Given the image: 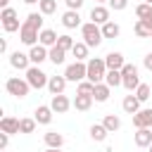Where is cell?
Returning a JSON list of instances; mask_svg holds the SVG:
<instances>
[{
    "label": "cell",
    "mask_w": 152,
    "mask_h": 152,
    "mask_svg": "<svg viewBox=\"0 0 152 152\" xmlns=\"http://www.w3.org/2000/svg\"><path fill=\"white\" fill-rule=\"evenodd\" d=\"M66 2V10H81L86 0H64Z\"/></svg>",
    "instance_id": "cell-40"
},
{
    "label": "cell",
    "mask_w": 152,
    "mask_h": 152,
    "mask_svg": "<svg viewBox=\"0 0 152 152\" xmlns=\"http://www.w3.org/2000/svg\"><path fill=\"white\" fill-rule=\"evenodd\" d=\"M66 76L62 74V76H50V81H48V90L52 93V95H62L64 93V88H66Z\"/></svg>",
    "instance_id": "cell-16"
},
{
    "label": "cell",
    "mask_w": 152,
    "mask_h": 152,
    "mask_svg": "<svg viewBox=\"0 0 152 152\" xmlns=\"http://www.w3.org/2000/svg\"><path fill=\"white\" fill-rule=\"evenodd\" d=\"M121 76H124V83H121V86H124L126 90H131V93H133V90L140 86V78H138V66H135V64H128V62H126V64L121 66Z\"/></svg>",
    "instance_id": "cell-7"
},
{
    "label": "cell",
    "mask_w": 152,
    "mask_h": 152,
    "mask_svg": "<svg viewBox=\"0 0 152 152\" xmlns=\"http://www.w3.org/2000/svg\"><path fill=\"white\" fill-rule=\"evenodd\" d=\"M7 145H10V133H0V150H7Z\"/></svg>",
    "instance_id": "cell-41"
},
{
    "label": "cell",
    "mask_w": 152,
    "mask_h": 152,
    "mask_svg": "<svg viewBox=\"0 0 152 152\" xmlns=\"http://www.w3.org/2000/svg\"><path fill=\"white\" fill-rule=\"evenodd\" d=\"M104 83H107L109 88H116V86H121V83H124L121 69H107V74H104Z\"/></svg>",
    "instance_id": "cell-22"
},
{
    "label": "cell",
    "mask_w": 152,
    "mask_h": 152,
    "mask_svg": "<svg viewBox=\"0 0 152 152\" xmlns=\"http://www.w3.org/2000/svg\"><path fill=\"white\" fill-rule=\"evenodd\" d=\"M57 38H59V36H57L52 28H43V31H40L38 43H40V45H45V48H52V45H57Z\"/></svg>",
    "instance_id": "cell-25"
},
{
    "label": "cell",
    "mask_w": 152,
    "mask_h": 152,
    "mask_svg": "<svg viewBox=\"0 0 152 152\" xmlns=\"http://www.w3.org/2000/svg\"><path fill=\"white\" fill-rule=\"evenodd\" d=\"M135 97H138L140 102H147V100L152 97V88H150L147 83H140V86L135 88Z\"/></svg>",
    "instance_id": "cell-34"
},
{
    "label": "cell",
    "mask_w": 152,
    "mask_h": 152,
    "mask_svg": "<svg viewBox=\"0 0 152 152\" xmlns=\"http://www.w3.org/2000/svg\"><path fill=\"white\" fill-rule=\"evenodd\" d=\"M133 31H135L138 38H150V36H152V31H150V28L145 26V21H140V19L133 24Z\"/></svg>",
    "instance_id": "cell-35"
},
{
    "label": "cell",
    "mask_w": 152,
    "mask_h": 152,
    "mask_svg": "<svg viewBox=\"0 0 152 152\" xmlns=\"http://www.w3.org/2000/svg\"><path fill=\"white\" fill-rule=\"evenodd\" d=\"M0 52H7V38L0 40Z\"/></svg>",
    "instance_id": "cell-43"
},
{
    "label": "cell",
    "mask_w": 152,
    "mask_h": 152,
    "mask_svg": "<svg viewBox=\"0 0 152 152\" xmlns=\"http://www.w3.org/2000/svg\"><path fill=\"white\" fill-rule=\"evenodd\" d=\"M38 38H40V31H36V28L21 24V28H19V40H21L24 45L33 48V45H38Z\"/></svg>",
    "instance_id": "cell-8"
},
{
    "label": "cell",
    "mask_w": 152,
    "mask_h": 152,
    "mask_svg": "<svg viewBox=\"0 0 152 152\" xmlns=\"http://www.w3.org/2000/svg\"><path fill=\"white\" fill-rule=\"evenodd\" d=\"M0 19H2V28H5L7 33H14V31L21 28V24H19V14H17L14 7H2Z\"/></svg>",
    "instance_id": "cell-6"
},
{
    "label": "cell",
    "mask_w": 152,
    "mask_h": 152,
    "mask_svg": "<svg viewBox=\"0 0 152 152\" xmlns=\"http://www.w3.org/2000/svg\"><path fill=\"white\" fill-rule=\"evenodd\" d=\"M0 5L2 7H10V0H0Z\"/></svg>",
    "instance_id": "cell-46"
},
{
    "label": "cell",
    "mask_w": 152,
    "mask_h": 152,
    "mask_svg": "<svg viewBox=\"0 0 152 152\" xmlns=\"http://www.w3.org/2000/svg\"><path fill=\"white\" fill-rule=\"evenodd\" d=\"M57 45H59L62 50H66V52H71V48L76 45V40H74V38L69 36V33H64V36H59V38H57Z\"/></svg>",
    "instance_id": "cell-36"
},
{
    "label": "cell",
    "mask_w": 152,
    "mask_h": 152,
    "mask_svg": "<svg viewBox=\"0 0 152 152\" xmlns=\"http://www.w3.org/2000/svg\"><path fill=\"white\" fill-rule=\"evenodd\" d=\"M86 64H88V81H93V83H102V81H104V74H107L104 57H90Z\"/></svg>",
    "instance_id": "cell-3"
},
{
    "label": "cell",
    "mask_w": 152,
    "mask_h": 152,
    "mask_svg": "<svg viewBox=\"0 0 152 152\" xmlns=\"http://www.w3.org/2000/svg\"><path fill=\"white\" fill-rule=\"evenodd\" d=\"M28 59H31V64H43L45 59H50V48H45V45H33L31 50H28Z\"/></svg>",
    "instance_id": "cell-10"
},
{
    "label": "cell",
    "mask_w": 152,
    "mask_h": 152,
    "mask_svg": "<svg viewBox=\"0 0 152 152\" xmlns=\"http://www.w3.org/2000/svg\"><path fill=\"white\" fill-rule=\"evenodd\" d=\"M0 131H5V133H10V135L19 133V119H14V116H2V119H0Z\"/></svg>",
    "instance_id": "cell-21"
},
{
    "label": "cell",
    "mask_w": 152,
    "mask_h": 152,
    "mask_svg": "<svg viewBox=\"0 0 152 152\" xmlns=\"http://www.w3.org/2000/svg\"><path fill=\"white\" fill-rule=\"evenodd\" d=\"M119 33H121V26L116 24V21H107V24H102V36L104 38H119Z\"/></svg>",
    "instance_id": "cell-28"
},
{
    "label": "cell",
    "mask_w": 152,
    "mask_h": 152,
    "mask_svg": "<svg viewBox=\"0 0 152 152\" xmlns=\"http://www.w3.org/2000/svg\"><path fill=\"white\" fill-rule=\"evenodd\" d=\"M142 64H145V69H147V71H152V52H147V55L142 57Z\"/></svg>",
    "instance_id": "cell-42"
},
{
    "label": "cell",
    "mask_w": 152,
    "mask_h": 152,
    "mask_svg": "<svg viewBox=\"0 0 152 152\" xmlns=\"http://www.w3.org/2000/svg\"><path fill=\"white\" fill-rule=\"evenodd\" d=\"M52 114H55V112H52L50 104H38L36 112H33V119H36L40 126H50V124H52Z\"/></svg>",
    "instance_id": "cell-11"
},
{
    "label": "cell",
    "mask_w": 152,
    "mask_h": 152,
    "mask_svg": "<svg viewBox=\"0 0 152 152\" xmlns=\"http://www.w3.org/2000/svg\"><path fill=\"white\" fill-rule=\"evenodd\" d=\"M109 95H112V88L102 81V83H95V93H93V97H95V102H107L109 100Z\"/></svg>",
    "instance_id": "cell-23"
},
{
    "label": "cell",
    "mask_w": 152,
    "mask_h": 152,
    "mask_svg": "<svg viewBox=\"0 0 152 152\" xmlns=\"http://www.w3.org/2000/svg\"><path fill=\"white\" fill-rule=\"evenodd\" d=\"M24 74H26L24 78L31 83V88H36V90H40V88H48V81H50V76H48V74H45V71H43L38 64H31V66H28Z\"/></svg>",
    "instance_id": "cell-4"
},
{
    "label": "cell",
    "mask_w": 152,
    "mask_h": 152,
    "mask_svg": "<svg viewBox=\"0 0 152 152\" xmlns=\"http://www.w3.org/2000/svg\"><path fill=\"white\" fill-rule=\"evenodd\" d=\"M50 107H52V112L55 114H66L71 107H74V102L62 93V95H52V100H50Z\"/></svg>",
    "instance_id": "cell-9"
},
{
    "label": "cell",
    "mask_w": 152,
    "mask_h": 152,
    "mask_svg": "<svg viewBox=\"0 0 152 152\" xmlns=\"http://www.w3.org/2000/svg\"><path fill=\"white\" fill-rule=\"evenodd\" d=\"M38 12L45 14V17H48V14H55V12H57V0H40V2H38Z\"/></svg>",
    "instance_id": "cell-33"
},
{
    "label": "cell",
    "mask_w": 152,
    "mask_h": 152,
    "mask_svg": "<svg viewBox=\"0 0 152 152\" xmlns=\"http://www.w3.org/2000/svg\"><path fill=\"white\" fill-rule=\"evenodd\" d=\"M76 93H83V95H93V93H95V83H93V81H88V78H83V81L78 83Z\"/></svg>",
    "instance_id": "cell-37"
},
{
    "label": "cell",
    "mask_w": 152,
    "mask_h": 152,
    "mask_svg": "<svg viewBox=\"0 0 152 152\" xmlns=\"http://www.w3.org/2000/svg\"><path fill=\"white\" fill-rule=\"evenodd\" d=\"M93 100H95L93 95H83V93H76V97H74L71 102H74V109H76V112H88V109L93 107Z\"/></svg>",
    "instance_id": "cell-17"
},
{
    "label": "cell",
    "mask_w": 152,
    "mask_h": 152,
    "mask_svg": "<svg viewBox=\"0 0 152 152\" xmlns=\"http://www.w3.org/2000/svg\"><path fill=\"white\" fill-rule=\"evenodd\" d=\"M88 50H90V48L81 40V43H76V45L71 48V55H74L78 62H88V59H90V57H88Z\"/></svg>",
    "instance_id": "cell-29"
},
{
    "label": "cell",
    "mask_w": 152,
    "mask_h": 152,
    "mask_svg": "<svg viewBox=\"0 0 152 152\" xmlns=\"http://www.w3.org/2000/svg\"><path fill=\"white\" fill-rule=\"evenodd\" d=\"M107 5H109V10L121 12V10H126V7H128V0H109Z\"/></svg>",
    "instance_id": "cell-39"
},
{
    "label": "cell",
    "mask_w": 152,
    "mask_h": 152,
    "mask_svg": "<svg viewBox=\"0 0 152 152\" xmlns=\"http://www.w3.org/2000/svg\"><path fill=\"white\" fill-rule=\"evenodd\" d=\"M104 64H107V69H121L124 64H126V59H124V55L121 52H107L104 55Z\"/></svg>",
    "instance_id": "cell-20"
},
{
    "label": "cell",
    "mask_w": 152,
    "mask_h": 152,
    "mask_svg": "<svg viewBox=\"0 0 152 152\" xmlns=\"http://www.w3.org/2000/svg\"><path fill=\"white\" fill-rule=\"evenodd\" d=\"M133 140L138 147H150L152 145V128H138L133 133Z\"/></svg>",
    "instance_id": "cell-19"
},
{
    "label": "cell",
    "mask_w": 152,
    "mask_h": 152,
    "mask_svg": "<svg viewBox=\"0 0 152 152\" xmlns=\"http://www.w3.org/2000/svg\"><path fill=\"white\" fill-rule=\"evenodd\" d=\"M62 26H64V28L83 26V24H81V14H78V10H66V12L62 14Z\"/></svg>",
    "instance_id": "cell-15"
},
{
    "label": "cell",
    "mask_w": 152,
    "mask_h": 152,
    "mask_svg": "<svg viewBox=\"0 0 152 152\" xmlns=\"http://www.w3.org/2000/svg\"><path fill=\"white\" fill-rule=\"evenodd\" d=\"M36 126H38V121H36L33 116H24V119H19V133H33Z\"/></svg>",
    "instance_id": "cell-31"
},
{
    "label": "cell",
    "mask_w": 152,
    "mask_h": 152,
    "mask_svg": "<svg viewBox=\"0 0 152 152\" xmlns=\"http://www.w3.org/2000/svg\"><path fill=\"white\" fill-rule=\"evenodd\" d=\"M90 21H95V24H107L109 21V7H104V5H95L93 10H90Z\"/></svg>",
    "instance_id": "cell-14"
},
{
    "label": "cell",
    "mask_w": 152,
    "mask_h": 152,
    "mask_svg": "<svg viewBox=\"0 0 152 152\" xmlns=\"http://www.w3.org/2000/svg\"><path fill=\"white\" fill-rule=\"evenodd\" d=\"M81 38H83V43H86L88 48H100V43L104 40L102 26L95 24V21H86V24L81 26Z\"/></svg>",
    "instance_id": "cell-1"
},
{
    "label": "cell",
    "mask_w": 152,
    "mask_h": 152,
    "mask_svg": "<svg viewBox=\"0 0 152 152\" xmlns=\"http://www.w3.org/2000/svg\"><path fill=\"white\" fill-rule=\"evenodd\" d=\"M150 152H152V145H150Z\"/></svg>",
    "instance_id": "cell-49"
},
{
    "label": "cell",
    "mask_w": 152,
    "mask_h": 152,
    "mask_svg": "<svg viewBox=\"0 0 152 152\" xmlns=\"http://www.w3.org/2000/svg\"><path fill=\"white\" fill-rule=\"evenodd\" d=\"M24 5H36V2H40V0H21Z\"/></svg>",
    "instance_id": "cell-44"
},
{
    "label": "cell",
    "mask_w": 152,
    "mask_h": 152,
    "mask_svg": "<svg viewBox=\"0 0 152 152\" xmlns=\"http://www.w3.org/2000/svg\"><path fill=\"white\" fill-rule=\"evenodd\" d=\"M133 126L135 128H152V109L145 107L138 114H133Z\"/></svg>",
    "instance_id": "cell-13"
},
{
    "label": "cell",
    "mask_w": 152,
    "mask_h": 152,
    "mask_svg": "<svg viewBox=\"0 0 152 152\" xmlns=\"http://www.w3.org/2000/svg\"><path fill=\"white\" fill-rule=\"evenodd\" d=\"M43 17H45V14H40V12H31V14L24 19V24L31 26V28H36V31H43Z\"/></svg>",
    "instance_id": "cell-27"
},
{
    "label": "cell",
    "mask_w": 152,
    "mask_h": 152,
    "mask_svg": "<svg viewBox=\"0 0 152 152\" xmlns=\"http://www.w3.org/2000/svg\"><path fill=\"white\" fill-rule=\"evenodd\" d=\"M43 140H45L48 147H62V145H64V135L57 133V131H48V133L43 135Z\"/></svg>",
    "instance_id": "cell-26"
},
{
    "label": "cell",
    "mask_w": 152,
    "mask_h": 152,
    "mask_svg": "<svg viewBox=\"0 0 152 152\" xmlns=\"http://www.w3.org/2000/svg\"><path fill=\"white\" fill-rule=\"evenodd\" d=\"M140 104H142V102H140L135 95H126V97H124V102H121V109H124L126 114H131V116H133V114H138V112L142 109Z\"/></svg>",
    "instance_id": "cell-18"
},
{
    "label": "cell",
    "mask_w": 152,
    "mask_h": 152,
    "mask_svg": "<svg viewBox=\"0 0 152 152\" xmlns=\"http://www.w3.org/2000/svg\"><path fill=\"white\" fill-rule=\"evenodd\" d=\"M102 124H104V128H107L109 133H114V131H119V128H121V119H119V116H114V114H107V116L102 119Z\"/></svg>",
    "instance_id": "cell-32"
},
{
    "label": "cell",
    "mask_w": 152,
    "mask_h": 152,
    "mask_svg": "<svg viewBox=\"0 0 152 152\" xmlns=\"http://www.w3.org/2000/svg\"><path fill=\"white\" fill-rule=\"evenodd\" d=\"M145 2H147V5H152V0H145Z\"/></svg>",
    "instance_id": "cell-48"
},
{
    "label": "cell",
    "mask_w": 152,
    "mask_h": 152,
    "mask_svg": "<svg viewBox=\"0 0 152 152\" xmlns=\"http://www.w3.org/2000/svg\"><path fill=\"white\" fill-rule=\"evenodd\" d=\"M64 59H66V50H62L59 45H52L50 48V62L55 66H59V64H64Z\"/></svg>",
    "instance_id": "cell-30"
},
{
    "label": "cell",
    "mask_w": 152,
    "mask_h": 152,
    "mask_svg": "<svg viewBox=\"0 0 152 152\" xmlns=\"http://www.w3.org/2000/svg\"><path fill=\"white\" fill-rule=\"evenodd\" d=\"M135 17H138V19H147V17H152V5L140 2V5L135 7Z\"/></svg>",
    "instance_id": "cell-38"
},
{
    "label": "cell",
    "mask_w": 152,
    "mask_h": 152,
    "mask_svg": "<svg viewBox=\"0 0 152 152\" xmlns=\"http://www.w3.org/2000/svg\"><path fill=\"white\" fill-rule=\"evenodd\" d=\"M10 64H12L14 69H19V71H26V69L31 66V59H28V55H26V52L14 50V52H10Z\"/></svg>",
    "instance_id": "cell-12"
},
{
    "label": "cell",
    "mask_w": 152,
    "mask_h": 152,
    "mask_svg": "<svg viewBox=\"0 0 152 152\" xmlns=\"http://www.w3.org/2000/svg\"><path fill=\"white\" fill-rule=\"evenodd\" d=\"M5 90H7L10 95H14V97L24 100V97L31 93V83H28L26 78H19V76H10V78L5 81Z\"/></svg>",
    "instance_id": "cell-2"
},
{
    "label": "cell",
    "mask_w": 152,
    "mask_h": 152,
    "mask_svg": "<svg viewBox=\"0 0 152 152\" xmlns=\"http://www.w3.org/2000/svg\"><path fill=\"white\" fill-rule=\"evenodd\" d=\"M150 38H152V36H150Z\"/></svg>",
    "instance_id": "cell-51"
},
{
    "label": "cell",
    "mask_w": 152,
    "mask_h": 152,
    "mask_svg": "<svg viewBox=\"0 0 152 152\" xmlns=\"http://www.w3.org/2000/svg\"><path fill=\"white\" fill-rule=\"evenodd\" d=\"M64 76H66L69 83H81L83 78H88V64L76 59L74 64H69V66L64 69Z\"/></svg>",
    "instance_id": "cell-5"
},
{
    "label": "cell",
    "mask_w": 152,
    "mask_h": 152,
    "mask_svg": "<svg viewBox=\"0 0 152 152\" xmlns=\"http://www.w3.org/2000/svg\"><path fill=\"white\" fill-rule=\"evenodd\" d=\"M2 152H5V150H2Z\"/></svg>",
    "instance_id": "cell-50"
},
{
    "label": "cell",
    "mask_w": 152,
    "mask_h": 152,
    "mask_svg": "<svg viewBox=\"0 0 152 152\" xmlns=\"http://www.w3.org/2000/svg\"><path fill=\"white\" fill-rule=\"evenodd\" d=\"M95 2H97V5H104V2H109V0H95Z\"/></svg>",
    "instance_id": "cell-47"
},
{
    "label": "cell",
    "mask_w": 152,
    "mask_h": 152,
    "mask_svg": "<svg viewBox=\"0 0 152 152\" xmlns=\"http://www.w3.org/2000/svg\"><path fill=\"white\" fill-rule=\"evenodd\" d=\"M45 152H62V147H48Z\"/></svg>",
    "instance_id": "cell-45"
},
{
    "label": "cell",
    "mask_w": 152,
    "mask_h": 152,
    "mask_svg": "<svg viewBox=\"0 0 152 152\" xmlns=\"http://www.w3.org/2000/svg\"><path fill=\"white\" fill-rule=\"evenodd\" d=\"M88 133H90V138H93L95 142H104V140H107V135H109V131L104 128V124H93Z\"/></svg>",
    "instance_id": "cell-24"
}]
</instances>
